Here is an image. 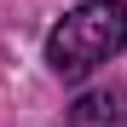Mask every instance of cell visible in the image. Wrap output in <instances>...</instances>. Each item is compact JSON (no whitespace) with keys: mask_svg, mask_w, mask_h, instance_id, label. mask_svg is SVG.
<instances>
[{"mask_svg":"<svg viewBox=\"0 0 127 127\" xmlns=\"http://www.w3.org/2000/svg\"><path fill=\"white\" fill-rule=\"evenodd\" d=\"M69 127H127V93L93 87L69 104Z\"/></svg>","mask_w":127,"mask_h":127,"instance_id":"2","label":"cell"},{"mask_svg":"<svg viewBox=\"0 0 127 127\" xmlns=\"http://www.w3.org/2000/svg\"><path fill=\"white\" fill-rule=\"evenodd\" d=\"M121 46H127V0H81L52 23L46 64H52V75L81 81L87 69L110 64Z\"/></svg>","mask_w":127,"mask_h":127,"instance_id":"1","label":"cell"}]
</instances>
